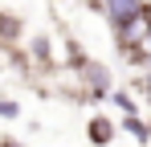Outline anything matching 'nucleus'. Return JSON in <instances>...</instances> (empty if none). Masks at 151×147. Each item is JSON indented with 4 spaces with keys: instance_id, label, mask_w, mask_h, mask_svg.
Here are the masks:
<instances>
[{
    "instance_id": "nucleus-7",
    "label": "nucleus",
    "mask_w": 151,
    "mask_h": 147,
    "mask_svg": "<svg viewBox=\"0 0 151 147\" xmlns=\"http://www.w3.org/2000/svg\"><path fill=\"white\" fill-rule=\"evenodd\" d=\"M0 119H21V102H12V98H0Z\"/></svg>"
},
{
    "instance_id": "nucleus-3",
    "label": "nucleus",
    "mask_w": 151,
    "mask_h": 147,
    "mask_svg": "<svg viewBox=\"0 0 151 147\" xmlns=\"http://www.w3.org/2000/svg\"><path fill=\"white\" fill-rule=\"evenodd\" d=\"M114 119H106V115H94V119L86 122V139H90V147H110L114 143Z\"/></svg>"
},
{
    "instance_id": "nucleus-6",
    "label": "nucleus",
    "mask_w": 151,
    "mask_h": 147,
    "mask_svg": "<svg viewBox=\"0 0 151 147\" xmlns=\"http://www.w3.org/2000/svg\"><path fill=\"white\" fill-rule=\"evenodd\" d=\"M110 102H114V106H119V110H123V115H139V102H135V98L127 94V90H110Z\"/></svg>"
},
{
    "instance_id": "nucleus-1",
    "label": "nucleus",
    "mask_w": 151,
    "mask_h": 147,
    "mask_svg": "<svg viewBox=\"0 0 151 147\" xmlns=\"http://www.w3.org/2000/svg\"><path fill=\"white\" fill-rule=\"evenodd\" d=\"M74 74H78V82L86 86V94L94 98V102H98V98H106L110 90H114V78H110V70H106L102 61H94V57H82V66H78Z\"/></svg>"
},
{
    "instance_id": "nucleus-9",
    "label": "nucleus",
    "mask_w": 151,
    "mask_h": 147,
    "mask_svg": "<svg viewBox=\"0 0 151 147\" xmlns=\"http://www.w3.org/2000/svg\"><path fill=\"white\" fill-rule=\"evenodd\" d=\"M0 147H25L21 139H12V135H0Z\"/></svg>"
},
{
    "instance_id": "nucleus-11",
    "label": "nucleus",
    "mask_w": 151,
    "mask_h": 147,
    "mask_svg": "<svg viewBox=\"0 0 151 147\" xmlns=\"http://www.w3.org/2000/svg\"><path fill=\"white\" fill-rule=\"evenodd\" d=\"M0 57H4V49H0Z\"/></svg>"
},
{
    "instance_id": "nucleus-8",
    "label": "nucleus",
    "mask_w": 151,
    "mask_h": 147,
    "mask_svg": "<svg viewBox=\"0 0 151 147\" xmlns=\"http://www.w3.org/2000/svg\"><path fill=\"white\" fill-rule=\"evenodd\" d=\"M139 90H143V94H147V106H151V66H147V74H143V78H139Z\"/></svg>"
},
{
    "instance_id": "nucleus-4",
    "label": "nucleus",
    "mask_w": 151,
    "mask_h": 147,
    "mask_svg": "<svg viewBox=\"0 0 151 147\" xmlns=\"http://www.w3.org/2000/svg\"><path fill=\"white\" fill-rule=\"evenodd\" d=\"M33 66L53 70V45H49V37H33V41H29V70H33Z\"/></svg>"
},
{
    "instance_id": "nucleus-5",
    "label": "nucleus",
    "mask_w": 151,
    "mask_h": 147,
    "mask_svg": "<svg viewBox=\"0 0 151 147\" xmlns=\"http://www.w3.org/2000/svg\"><path fill=\"white\" fill-rule=\"evenodd\" d=\"M123 127H127V135H135L139 143H151V122H147V119H139V115H123Z\"/></svg>"
},
{
    "instance_id": "nucleus-10",
    "label": "nucleus",
    "mask_w": 151,
    "mask_h": 147,
    "mask_svg": "<svg viewBox=\"0 0 151 147\" xmlns=\"http://www.w3.org/2000/svg\"><path fill=\"white\" fill-rule=\"evenodd\" d=\"M143 49H147V57H151V21H147V29H143Z\"/></svg>"
},
{
    "instance_id": "nucleus-2",
    "label": "nucleus",
    "mask_w": 151,
    "mask_h": 147,
    "mask_svg": "<svg viewBox=\"0 0 151 147\" xmlns=\"http://www.w3.org/2000/svg\"><path fill=\"white\" fill-rule=\"evenodd\" d=\"M21 41H25V21H21V12L0 8V49H17Z\"/></svg>"
}]
</instances>
